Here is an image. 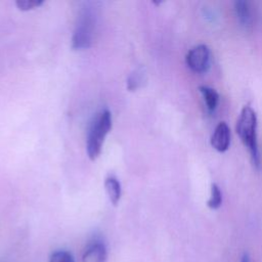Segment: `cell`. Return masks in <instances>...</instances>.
<instances>
[{
    "mask_svg": "<svg viewBox=\"0 0 262 262\" xmlns=\"http://www.w3.org/2000/svg\"><path fill=\"white\" fill-rule=\"evenodd\" d=\"M230 144V130L225 122H220L212 136H211V145L218 151L223 152L228 149Z\"/></svg>",
    "mask_w": 262,
    "mask_h": 262,
    "instance_id": "5",
    "label": "cell"
},
{
    "mask_svg": "<svg viewBox=\"0 0 262 262\" xmlns=\"http://www.w3.org/2000/svg\"><path fill=\"white\" fill-rule=\"evenodd\" d=\"M49 262H75L71 253L67 251H55L50 256Z\"/></svg>",
    "mask_w": 262,
    "mask_h": 262,
    "instance_id": "11",
    "label": "cell"
},
{
    "mask_svg": "<svg viewBox=\"0 0 262 262\" xmlns=\"http://www.w3.org/2000/svg\"><path fill=\"white\" fill-rule=\"evenodd\" d=\"M234 11L238 21L244 27H249L252 24V15L249 7V3L246 1L234 2Z\"/></svg>",
    "mask_w": 262,
    "mask_h": 262,
    "instance_id": "8",
    "label": "cell"
},
{
    "mask_svg": "<svg viewBox=\"0 0 262 262\" xmlns=\"http://www.w3.org/2000/svg\"><path fill=\"white\" fill-rule=\"evenodd\" d=\"M242 262H250V258L248 254H244L243 258H242Z\"/></svg>",
    "mask_w": 262,
    "mask_h": 262,
    "instance_id": "13",
    "label": "cell"
},
{
    "mask_svg": "<svg viewBox=\"0 0 262 262\" xmlns=\"http://www.w3.org/2000/svg\"><path fill=\"white\" fill-rule=\"evenodd\" d=\"M186 64L195 73L207 72L210 68L211 53L207 45L200 44L192 47L186 54Z\"/></svg>",
    "mask_w": 262,
    "mask_h": 262,
    "instance_id": "3",
    "label": "cell"
},
{
    "mask_svg": "<svg viewBox=\"0 0 262 262\" xmlns=\"http://www.w3.org/2000/svg\"><path fill=\"white\" fill-rule=\"evenodd\" d=\"M43 3L42 0H16L15 4L20 10H30L40 6Z\"/></svg>",
    "mask_w": 262,
    "mask_h": 262,
    "instance_id": "12",
    "label": "cell"
},
{
    "mask_svg": "<svg viewBox=\"0 0 262 262\" xmlns=\"http://www.w3.org/2000/svg\"><path fill=\"white\" fill-rule=\"evenodd\" d=\"M222 204V193L216 183L211 185V195L208 201V207L211 209H218Z\"/></svg>",
    "mask_w": 262,
    "mask_h": 262,
    "instance_id": "10",
    "label": "cell"
},
{
    "mask_svg": "<svg viewBox=\"0 0 262 262\" xmlns=\"http://www.w3.org/2000/svg\"><path fill=\"white\" fill-rule=\"evenodd\" d=\"M112 128V115L110 111H102L92 124L87 138V155L90 160H95L102 147L105 135Z\"/></svg>",
    "mask_w": 262,
    "mask_h": 262,
    "instance_id": "2",
    "label": "cell"
},
{
    "mask_svg": "<svg viewBox=\"0 0 262 262\" xmlns=\"http://www.w3.org/2000/svg\"><path fill=\"white\" fill-rule=\"evenodd\" d=\"M92 28H93L92 16L88 12H86L80 19V23L77 25V29L73 37L74 48L81 49V48H87L90 46L91 38H92Z\"/></svg>",
    "mask_w": 262,
    "mask_h": 262,
    "instance_id": "4",
    "label": "cell"
},
{
    "mask_svg": "<svg viewBox=\"0 0 262 262\" xmlns=\"http://www.w3.org/2000/svg\"><path fill=\"white\" fill-rule=\"evenodd\" d=\"M83 262H106V249L100 241L90 243L83 254Z\"/></svg>",
    "mask_w": 262,
    "mask_h": 262,
    "instance_id": "6",
    "label": "cell"
},
{
    "mask_svg": "<svg viewBox=\"0 0 262 262\" xmlns=\"http://www.w3.org/2000/svg\"><path fill=\"white\" fill-rule=\"evenodd\" d=\"M104 186H105L107 195L110 198V201L112 202L113 205L116 206L119 203L120 198H121L120 181L114 176H108V177H106V179L104 181Z\"/></svg>",
    "mask_w": 262,
    "mask_h": 262,
    "instance_id": "7",
    "label": "cell"
},
{
    "mask_svg": "<svg viewBox=\"0 0 262 262\" xmlns=\"http://www.w3.org/2000/svg\"><path fill=\"white\" fill-rule=\"evenodd\" d=\"M199 90L204 97V100L206 102L208 110L210 112H214L216 110V107L218 105V101H219V94L217 93V91L208 86H200Z\"/></svg>",
    "mask_w": 262,
    "mask_h": 262,
    "instance_id": "9",
    "label": "cell"
},
{
    "mask_svg": "<svg viewBox=\"0 0 262 262\" xmlns=\"http://www.w3.org/2000/svg\"><path fill=\"white\" fill-rule=\"evenodd\" d=\"M236 133L244 145L249 149L253 164L259 167V152L257 144V116L250 105L242 108L236 124Z\"/></svg>",
    "mask_w": 262,
    "mask_h": 262,
    "instance_id": "1",
    "label": "cell"
}]
</instances>
